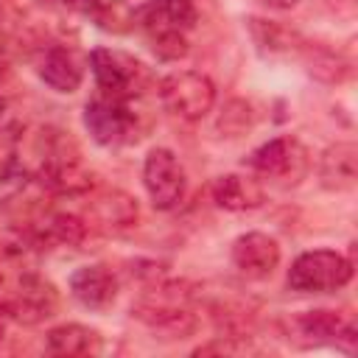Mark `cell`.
Segmentation results:
<instances>
[{"label": "cell", "instance_id": "obj_1", "mask_svg": "<svg viewBox=\"0 0 358 358\" xmlns=\"http://www.w3.org/2000/svg\"><path fill=\"white\" fill-rule=\"evenodd\" d=\"M190 305H193V291H187L185 282H154L131 310L148 327L182 338L185 333L193 330Z\"/></svg>", "mask_w": 358, "mask_h": 358}, {"label": "cell", "instance_id": "obj_2", "mask_svg": "<svg viewBox=\"0 0 358 358\" xmlns=\"http://www.w3.org/2000/svg\"><path fill=\"white\" fill-rule=\"evenodd\" d=\"M352 280V260L333 249L302 252L288 268V285L299 294H330Z\"/></svg>", "mask_w": 358, "mask_h": 358}, {"label": "cell", "instance_id": "obj_3", "mask_svg": "<svg viewBox=\"0 0 358 358\" xmlns=\"http://www.w3.org/2000/svg\"><path fill=\"white\" fill-rule=\"evenodd\" d=\"M157 92L162 106L182 120H201L215 103V84L210 81V76L199 70L168 73L159 81Z\"/></svg>", "mask_w": 358, "mask_h": 358}, {"label": "cell", "instance_id": "obj_4", "mask_svg": "<svg viewBox=\"0 0 358 358\" xmlns=\"http://www.w3.org/2000/svg\"><path fill=\"white\" fill-rule=\"evenodd\" d=\"M308 148L296 137H274L246 157V165L255 173L277 182L280 187L299 185V179L308 173Z\"/></svg>", "mask_w": 358, "mask_h": 358}, {"label": "cell", "instance_id": "obj_5", "mask_svg": "<svg viewBox=\"0 0 358 358\" xmlns=\"http://www.w3.org/2000/svg\"><path fill=\"white\" fill-rule=\"evenodd\" d=\"M84 126L101 145H126L137 140V115L129 101L98 95L84 106Z\"/></svg>", "mask_w": 358, "mask_h": 358}, {"label": "cell", "instance_id": "obj_6", "mask_svg": "<svg viewBox=\"0 0 358 358\" xmlns=\"http://www.w3.org/2000/svg\"><path fill=\"white\" fill-rule=\"evenodd\" d=\"M143 185L157 210H173L182 204L187 179L185 168L171 148H151L143 162Z\"/></svg>", "mask_w": 358, "mask_h": 358}, {"label": "cell", "instance_id": "obj_7", "mask_svg": "<svg viewBox=\"0 0 358 358\" xmlns=\"http://www.w3.org/2000/svg\"><path fill=\"white\" fill-rule=\"evenodd\" d=\"M90 64H92V76L98 84V95L120 98V101H131L134 95H140L145 70L131 56L115 53L106 48H95L90 56Z\"/></svg>", "mask_w": 358, "mask_h": 358}, {"label": "cell", "instance_id": "obj_8", "mask_svg": "<svg viewBox=\"0 0 358 358\" xmlns=\"http://www.w3.org/2000/svg\"><path fill=\"white\" fill-rule=\"evenodd\" d=\"M8 310H11V319L14 322H22V324H39L45 319H50L59 308V294L56 288L42 280L39 274H22L20 277V285L14 291V296L6 302Z\"/></svg>", "mask_w": 358, "mask_h": 358}, {"label": "cell", "instance_id": "obj_9", "mask_svg": "<svg viewBox=\"0 0 358 358\" xmlns=\"http://www.w3.org/2000/svg\"><path fill=\"white\" fill-rule=\"evenodd\" d=\"M296 330L299 336H305L308 344H336V347H344L347 352L355 350V338H358V330L350 313L324 310V308L305 310L302 316H296Z\"/></svg>", "mask_w": 358, "mask_h": 358}, {"label": "cell", "instance_id": "obj_10", "mask_svg": "<svg viewBox=\"0 0 358 358\" xmlns=\"http://www.w3.org/2000/svg\"><path fill=\"white\" fill-rule=\"evenodd\" d=\"M232 266L252 280H266L280 266V243L266 232L238 235L232 243Z\"/></svg>", "mask_w": 358, "mask_h": 358}, {"label": "cell", "instance_id": "obj_11", "mask_svg": "<svg viewBox=\"0 0 358 358\" xmlns=\"http://www.w3.org/2000/svg\"><path fill=\"white\" fill-rule=\"evenodd\" d=\"M70 294L90 310H106L117 296V277L101 263L81 266L70 274Z\"/></svg>", "mask_w": 358, "mask_h": 358}, {"label": "cell", "instance_id": "obj_12", "mask_svg": "<svg viewBox=\"0 0 358 358\" xmlns=\"http://www.w3.org/2000/svg\"><path fill=\"white\" fill-rule=\"evenodd\" d=\"M154 6L157 0H81V8L103 31H115V34H126L134 25L145 22Z\"/></svg>", "mask_w": 358, "mask_h": 358}, {"label": "cell", "instance_id": "obj_13", "mask_svg": "<svg viewBox=\"0 0 358 358\" xmlns=\"http://www.w3.org/2000/svg\"><path fill=\"white\" fill-rule=\"evenodd\" d=\"M87 224L101 232H123L137 224V201L123 190H101L87 207Z\"/></svg>", "mask_w": 358, "mask_h": 358}, {"label": "cell", "instance_id": "obj_14", "mask_svg": "<svg viewBox=\"0 0 358 358\" xmlns=\"http://www.w3.org/2000/svg\"><path fill=\"white\" fill-rule=\"evenodd\" d=\"M36 73L56 92H76L81 87V78H84V70H81L76 53L67 50L64 45L45 48L36 59Z\"/></svg>", "mask_w": 358, "mask_h": 358}, {"label": "cell", "instance_id": "obj_15", "mask_svg": "<svg viewBox=\"0 0 358 358\" xmlns=\"http://www.w3.org/2000/svg\"><path fill=\"white\" fill-rule=\"evenodd\" d=\"M319 182L327 190H352L358 182V145L344 140L324 148L319 159Z\"/></svg>", "mask_w": 358, "mask_h": 358}, {"label": "cell", "instance_id": "obj_16", "mask_svg": "<svg viewBox=\"0 0 358 358\" xmlns=\"http://www.w3.org/2000/svg\"><path fill=\"white\" fill-rule=\"evenodd\" d=\"M210 193H213V201L221 210H232V213L255 210V207L263 204V187L252 176H241V173H224V176H218L213 182Z\"/></svg>", "mask_w": 358, "mask_h": 358}, {"label": "cell", "instance_id": "obj_17", "mask_svg": "<svg viewBox=\"0 0 358 358\" xmlns=\"http://www.w3.org/2000/svg\"><path fill=\"white\" fill-rule=\"evenodd\" d=\"M101 333L87 327V324H59L48 333L45 338V350L50 355H98L101 352Z\"/></svg>", "mask_w": 358, "mask_h": 358}, {"label": "cell", "instance_id": "obj_18", "mask_svg": "<svg viewBox=\"0 0 358 358\" xmlns=\"http://www.w3.org/2000/svg\"><path fill=\"white\" fill-rule=\"evenodd\" d=\"M87 224H81L76 215L67 213H56L45 221V227L39 229V243H56V246H76L84 238Z\"/></svg>", "mask_w": 358, "mask_h": 358}, {"label": "cell", "instance_id": "obj_19", "mask_svg": "<svg viewBox=\"0 0 358 358\" xmlns=\"http://www.w3.org/2000/svg\"><path fill=\"white\" fill-rule=\"evenodd\" d=\"M148 39H151V48L159 59H179L187 53V42H185V34L176 31V28H168L162 25L159 20H154L148 14Z\"/></svg>", "mask_w": 358, "mask_h": 358}, {"label": "cell", "instance_id": "obj_20", "mask_svg": "<svg viewBox=\"0 0 358 358\" xmlns=\"http://www.w3.org/2000/svg\"><path fill=\"white\" fill-rule=\"evenodd\" d=\"M151 17L159 20L162 25H168V28H176L182 34H187L196 25L199 11H196L193 0H157Z\"/></svg>", "mask_w": 358, "mask_h": 358}, {"label": "cell", "instance_id": "obj_21", "mask_svg": "<svg viewBox=\"0 0 358 358\" xmlns=\"http://www.w3.org/2000/svg\"><path fill=\"white\" fill-rule=\"evenodd\" d=\"M305 64H308V73L316 76L319 81H341L347 76V64L333 50H327L322 45L305 48Z\"/></svg>", "mask_w": 358, "mask_h": 358}, {"label": "cell", "instance_id": "obj_22", "mask_svg": "<svg viewBox=\"0 0 358 358\" xmlns=\"http://www.w3.org/2000/svg\"><path fill=\"white\" fill-rule=\"evenodd\" d=\"M252 36L263 50H291V42H296V34H291L288 28L277 25V22H266V20H249Z\"/></svg>", "mask_w": 358, "mask_h": 358}, {"label": "cell", "instance_id": "obj_23", "mask_svg": "<svg viewBox=\"0 0 358 358\" xmlns=\"http://www.w3.org/2000/svg\"><path fill=\"white\" fill-rule=\"evenodd\" d=\"M252 123H255V112H252V106H249L246 101H241V98L229 101V103L224 106L221 117H218V129L227 131L229 137H238V134L249 131Z\"/></svg>", "mask_w": 358, "mask_h": 358}, {"label": "cell", "instance_id": "obj_24", "mask_svg": "<svg viewBox=\"0 0 358 358\" xmlns=\"http://www.w3.org/2000/svg\"><path fill=\"white\" fill-rule=\"evenodd\" d=\"M8 322H11V310H8V305H6V302H0V341L6 338Z\"/></svg>", "mask_w": 358, "mask_h": 358}, {"label": "cell", "instance_id": "obj_25", "mask_svg": "<svg viewBox=\"0 0 358 358\" xmlns=\"http://www.w3.org/2000/svg\"><path fill=\"white\" fill-rule=\"evenodd\" d=\"M260 3L268 6V8H280V11H282V8H294L299 0H260Z\"/></svg>", "mask_w": 358, "mask_h": 358}, {"label": "cell", "instance_id": "obj_26", "mask_svg": "<svg viewBox=\"0 0 358 358\" xmlns=\"http://www.w3.org/2000/svg\"><path fill=\"white\" fill-rule=\"evenodd\" d=\"M3 112H6V101H3V95H0V117H3Z\"/></svg>", "mask_w": 358, "mask_h": 358}]
</instances>
